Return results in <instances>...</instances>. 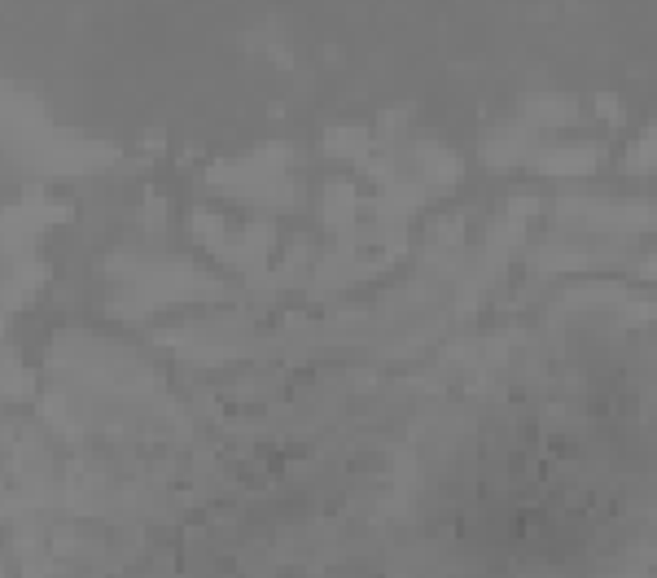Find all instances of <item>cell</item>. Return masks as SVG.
<instances>
[{
  "label": "cell",
  "instance_id": "cell-1",
  "mask_svg": "<svg viewBox=\"0 0 657 578\" xmlns=\"http://www.w3.org/2000/svg\"><path fill=\"white\" fill-rule=\"evenodd\" d=\"M596 158H601V149L596 145H566V149H552V154H544V171H552V176H587V171L596 167Z\"/></svg>",
  "mask_w": 657,
  "mask_h": 578
},
{
  "label": "cell",
  "instance_id": "cell-4",
  "mask_svg": "<svg viewBox=\"0 0 657 578\" xmlns=\"http://www.w3.org/2000/svg\"><path fill=\"white\" fill-rule=\"evenodd\" d=\"M530 114H535V119H570L574 114V101H535V106H530Z\"/></svg>",
  "mask_w": 657,
  "mask_h": 578
},
{
  "label": "cell",
  "instance_id": "cell-3",
  "mask_svg": "<svg viewBox=\"0 0 657 578\" xmlns=\"http://www.w3.org/2000/svg\"><path fill=\"white\" fill-rule=\"evenodd\" d=\"M653 163H657V123L640 136L636 149H631V158H627V167H631V171H649Z\"/></svg>",
  "mask_w": 657,
  "mask_h": 578
},
{
  "label": "cell",
  "instance_id": "cell-2",
  "mask_svg": "<svg viewBox=\"0 0 657 578\" xmlns=\"http://www.w3.org/2000/svg\"><path fill=\"white\" fill-rule=\"evenodd\" d=\"M522 149H526V136L517 132V127H504V132H495L491 141H487V158L500 167V163H513Z\"/></svg>",
  "mask_w": 657,
  "mask_h": 578
}]
</instances>
